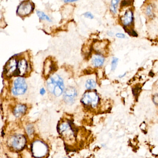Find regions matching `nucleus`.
Instances as JSON below:
<instances>
[{
  "label": "nucleus",
  "mask_w": 158,
  "mask_h": 158,
  "mask_svg": "<svg viewBox=\"0 0 158 158\" xmlns=\"http://www.w3.org/2000/svg\"><path fill=\"white\" fill-rule=\"evenodd\" d=\"M33 10V6L30 1H23L18 8L17 13L20 16H25L29 15Z\"/></svg>",
  "instance_id": "nucleus-8"
},
{
  "label": "nucleus",
  "mask_w": 158,
  "mask_h": 158,
  "mask_svg": "<svg viewBox=\"0 0 158 158\" xmlns=\"http://www.w3.org/2000/svg\"><path fill=\"white\" fill-rule=\"evenodd\" d=\"M45 92H46V91H45V89L44 88H42L40 90V94H41V95H44L45 94Z\"/></svg>",
  "instance_id": "nucleus-24"
},
{
  "label": "nucleus",
  "mask_w": 158,
  "mask_h": 158,
  "mask_svg": "<svg viewBox=\"0 0 158 158\" xmlns=\"http://www.w3.org/2000/svg\"><path fill=\"white\" fill-rule=\"evenodd\" d=\"M82 103L86 106L96 109L100 103V98L97 92L94 90H88L83 95Z\"/></svg>",
  "instance_id": "nucleus-3"
},
{
  "label": "nucleus",
  "mask_w": 158,
  "mask_h": 158,
  "mask_svg": "<svg viewBox=\"0 0 158 158\" xmlns=\"http://www.w3.org/2000/svg\"><path fill=\"white\" fill-rule=\"evenodd\" d=\"M18 62L16 58H12L7 62L4 69L6 77H10L12 76H17Z\"/></svg>",
  "instance_id": "nucleus-7"
},
{
  "label": "nucleus",
  "mask_w": 158,
  "mask_h": 158,
  "mask_svg": "<svg viewBox=\"0 0 158 158\" xmlns=\"http://www.w3.org/2000/svg\"><path fill=\"white\" fill-rule=\"evenodd\" d=\"M36 13H37V15L40 18V19H42V20H47L49 22L52 21L51 19L43 12H41V11H37Z\"/></svg>",
  "instance_id": "nucleus-17"
},
{
  "label": "nucleus",
  "mask_w": 158,
  "mask_h": 158,
  "mask_svg": "<svg viewBox=\"0 0 158 158\" xmlns=\"http://www.w3.org/2000/svg\"><path fill=\"white\" fill-rule=\"evenodd\" d=\"M131 0H123L121 3V7H124L127 6H130L132 4Z\"/></svg>",
  "instance_id": "nucleus-20"
},
{
  "label": "nucleus",
  "mask_w": 158,
  "mask_h": 158,
  "mask_svg": "<svg viewBox=\"0 0 158 158\" xmlns=\"http://www.w3.org/2000/svg\"><path fill=\"white\" fill-rule=\"evenodd\" d=\"M28 69V64L27 60L22 58L18 62L17 76L23 77L25 76Z\"/></svg>",
  "instance_id": "nucleus-10"
},
{
  "label": "nucleus",
  "mask_w": 158,
  "mask_h": 158,
  "mask_svg": "<svg viewBox=\"0 0 158 158\" xmlns=\"http://www.w3.org/2000/svg\"><path fill=\"white\" fill-rule=\"evenodd\" d=\"M58 130L65 140H74L76 136L75 130L70 121L63 120L58 124Z\"/></svg>",
  "instance_id": "nucleus-2"
},
{
  "label": "nucleus",
  "mask_w": 158,
  "mask_h": 158,
  "mask_svg": "<svg viewBox=\"0 0 158 158\" xmlns=\"http://www.w3.org/2000/svg\"><path fill=\"white\" fill-rule=\"evenodd\" d=\"M85 86L88 90H93L96 86V81L93 79H88L86 81Z\"/></svg>",
  "instance_id": "nucleus-15"
},
{
  "label": "nucleus",
  "mask_w": 158,
  "mask_h": 158,
  "mask_svg": "<svg viewBox=\"0 0 158 158\" xmlns=\"http://www.w3.org/2000/svg\"><path fill=\"white\" fill-rule=\"evenodd\" d=\"M77 91L73 86H69L64 92V100L68 104L74 103L77 96Z\"/></svg>",
  "instance_id": "nucleus-9"
},
{
  "label": "nucleus",
  "mask_w": 158,
  "mask_h": 158,
  "mask_svg": "<svg viewBox=\"0 0 158 158\" xmlns=\"http://www.w3.org/2000/svg\"><path fill=\"white\" fill-rule=\"evenodd\" d=\"M145 14L148 17L152 18L154 16V6L152 4H150L147 6L145 10Z\"/></svg>",
  "instance_id": "nucleus-16"
},
{
  "label": "nucleus",
  "mask_w": 158,
  "mask_h": 158,
  "mask_svg": "<svg viewBox=\"0 0 158 158\" xmlns=\"http://www.w3.org/2000/svg\"><path fill=\"white\" fill-rule=\"evenodd\" d=\"M27 138L22 134H15L12 135L7 141L9 147L15 151L23 150L27 144Z\"/></svg>",
  "instance_id": "nucleus-4"
},
{
  "label": "nucleus",
  "mask_w": 158,
  "mask_h": 158,
  "mask_svg": "<svg viewBox=\"0 0 158 158\" xmlns=\"http://www.w3.org/2000/svg\"><path fill=\"white\" fill-rule=\"evenodd\" d=\"M66 158V157H65V158Z\"/></svg>",
  "instance_id": "nucleus-27"
},
{
  "label": "nucleus",
  "mask_w": 158,
  "mask_h": 158,
  "mask_svg": "<svg viewBox=\"0 0 158 158\" xmlns=\"http://www.w3.org/2000/svg\"><path fill=\"white\" fill-rule=\"evenodd\" d=\"M116 36L119 39H125L126 38V35L122 33H117Z\"/></svg>",
  "instance_id": "nucleus-23"
},
{
  "label": "nucleus",
  "mask_w": 158,
  "mask_h": 158,
  "mask_svg": "<svg viewBox=\"0 0 158 158\" xmlns=\"http://www.w3.org/2000/svg\"><path fill=\"white\" fill-rule=\"evenodd\" d=\"M108 35L109 36H112L114 35V33L112 32V31H109V32L108 33Z\"/></svg>",
  "instance_id": "nucleus-25"
},
{
  "label": "nucleus",
  "mask_w": 158,
  "mask_h": 158,
  "mask_svg": "<svg viewBox=\"0 0 158 158\" xmlns=\"http://www.w3.org/2000/svg\"><path fill=\"white\" fill-rule=\"evenodd\" d=\"M119 59L117 57H113L111 63V70L114 71L116 70L118 64Z\"/></svg>",
  "instance_id": "nucleus-18"
},
{
  "label": "nucleus",
  "mask_w": 158,
  "mask_h": 158,
  "mask_svg": "<svg viewBox=\"0 0 158 158\" xmlns=\"http://www.w3.org/2000/svg\"><path fill=\"white\" fill-rule=\"evenodd\" d=\"M83 15H84L85 17L87 18L91 19H93L94 18L92 14L89 12H86V13H84V14H83Z\"/></svg>",
  "instance_id": "nucleus-22"
},
{
  "label": "nucleus",
  "mask_w": 158,
  "mask_h": 158,
  "mask_svg": "<svg viewBox=\"0 0 158 158\" xmlns=\"http://www.w3.org/2000/svg\"><path fill=\"white\" fill-rule=\"evenodd\" d=\"M26 131L29 137L32 136L34 133V129H33V126L31 124H28L26 127Z\"/></svg>",
  "instance_id": "nucleus-19"
},
{
  "label": "nucleus",
  "mask_w": 158,
  "mask_h": 158,
  "mask_svg": "<svg viewBox=\"0 0 158 158\" xmlns=\"http://www.w3.org/2000/svg\"><path fill=\"white\" fill-rule=\"evenodd\" d=\"M31 152L34 157L42 158L48 154V146L41 140H35L32 144Z\"/></svg>",
  "instance_id": "nucleus-5"
},
{
  "label": "nucleus",
  "mask_w": 158,
  "mask_h": 158,
  "mask_svg": "<svg viewBox=\"0 0 158 158\" xmlns=\"http://www.w3.org/2000/svg\"><path fill=\"white\" fill-rule=\"evenodd\" d=\"M55 66L54 65L53 62L51 61H46L45 63L44 67V73L45 75H49V74L52 73L54 70Z\"/></svg>",
  "instance_id": "nucleus-13"
},
{
  "label": "nucleus",
  "mask_w": 158,
  "mask_h": 158,
  "mask_svg": "<svg viewBox=\"0 0 158 158\" xmlns=\"http://www.w3.org/2000/svg\"><path fill=\"white\" fill-rule=\"evenodd\" d=\"M121 0H112L110 4V10L111 13L116 15L117 12L118 6Z\"/></svg>",
  "instance_id": "nucleus-14"
},
{
  "label": "nucleus",
  "mask_w": 158,
  "mask_h": 158,
  "mask_svg": "<svg viewBox=\"0 0 158 158\" xmlns=\"http://www.w3.org/2000/svg\"><path fill=\"white\" fill-rule=\"evenodd\" d=\"M78 1V0H66V2H74L75 1Z\"/></svg>",
  "instance_id": "nucleus-26"
},
{
  "label": "nucleus",
  "mask_w": 158,
  "mask_h": 158,
  "mask_svg": "<svg viewBox=\"0 0 158 158\" xmlns=\"http://www.w3.org/2000/svg\"><path fill=\"white\" fill-rule=\"evenodd\" d=\"M105 58L103 54L97 53L92 58V64L95 68L101 67L105 64Z\"/></svg>",
  "instance_id": "nucleus-11"
},
{
  "label": "nucleus",
  "mask_w": 158,
  "mask_h": 158,
  "mask_svg": "<svg viewBox=\"0 0 158 158\" xmlns=\"http://www.w3.org/2000/svg\"><path fill=\"white\" fill-rule=\"evenodd\" d=\"M47 90L52 94L58 97L63 94L65 84L63 78L58 74H54L48 78L46 82Z\"/></svg>",
  "instance_id": "nucleus-1"
},
{
  "label": "nucleus",
  "mask_w": 158,
  "mask_h": 158,
  "mask_svg": "<svg viewBox=\"0 0 158 158\" xmlns=\"http://www.w3.org/2000/svg\"><path fill=\"white\" fill-rule=\"evenodd\" d=\"M152 99H153V102L155 105L158 106V91L153 95Z\"/></svg>",
  "instance_id": "nucleus-21"
},
{
  "label": "nucleus",
  "mask_w": 158,
  "mask_h": 158,
  "mask_svg": "<svg viewBox=\"0 0 158 158\" xmlns=\"http://www.w3.org/2000/svg\"><path fill=\"white\" fill-rule=\"evenodd\" d=\"M27 110V106L23 104H19L14 109L13 114L16 118H20L26 113Z\"/></svg>",
  "instance_id": "nucleus-12"
},
{
  "label": "nucleus",
  "mask_w": 158,
  "mask_h": 158,
  "mask_svg": "<svg viewBox=\"0 0 158 158\" xmlns=\"http://www.w3.org/2000/svg\"><path fill=\"white\" fill-rule=\"evenodd\" d=\"M28 88V85L24 78L19 77L15 80L12 92L15 96H20L25 94Z\"/></svg>",
  "instance_id": "nucleus-6"
}]
</instances>
